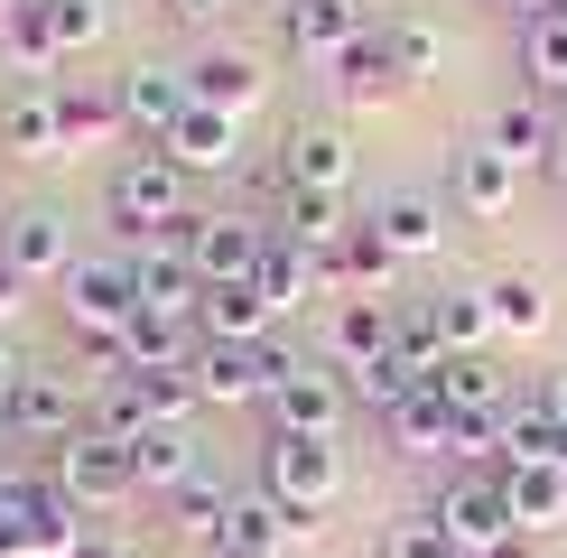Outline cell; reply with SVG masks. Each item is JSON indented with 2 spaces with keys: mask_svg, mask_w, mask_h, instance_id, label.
Masks as SVG:
<instances>
[{
  "mask_svg": "<svg viewBox=\"0 0 567 558\" xmlns=\"http://www.w3.org/2000/svg\"><path fill=\"white\" fill-rule=\"evenodd\" d=\"M261 494L289 512V540H307V530L336 512V494H344V447H336V437H289V428H270V437H261Z\"/></svg>",
  "mask_w": 567,
  "mask_h": 558,
  "instance_id": "6da1fadb",
  "label": "cell"
},
{
  "mask_svg": "<svg viewBox=\"0 0 567 558\" xmlns=\"http://www.w3.org/2000/svg\"><path fill=\"white\" fill-rule=\"evenodd\" d=\"M103 215L122 224V242L168 232L177 215H196V205H186V168H177L168 149H131L122 168H112V186H103Z\"/></svg>",
  "mask_w": 567,
  "mask_h": 558,
  "instance_id": "7a4b0ae2",
  "label": "cell"
},
{
  "mask_svg": "<svg viewBox=\"0 0 567 558\" xmlns=\"http://www.w3.org/2000/svg\"><path fill=\"white\" fill-rule=\"evenodd\" d=\"M289 363L298 354H279L270 335H251V344H224V335H205L196 344V401H215V410H243V401H270L279 382H289Z\"/></svg>",
  "mask_w": 567,
  "mask_h": 558,
  "instance_id": "3957f363",
  "label": "cell"
},
{
  "mask_svg": "<svg viewBox=\"0 0 567 558\" xmlns=\"http://www.w3.org/2000/svg\"><path fill=\"white\" fill-rule=\"evenodd\" d=\"M177 251L196 261V279L215 289V279H251L261 270V251H270V224H251V215H177Z\"/></svg>",
  "mask_w": 567,
  "mask_h": 558,
  "instance_id": "277c9868",
  "label": "cell"
},
{
  "mask_svg": "<svg viewBox=\"0 0 567 558\" xmlns=\"http://www.w3.org/2000/svg\"><path fill=\"white\" fill-rule=\"evenodd\" d=\"M429 512L446 521V540H456L465 558H484L493 540H512V530H522V521H512V494H503V465H475V475H456Z\"/></svg>",
  "mask_w": 567,
  "mask_h": 558,
  "instance_id": "5b68a950",
  "label": "cell"
},
{
  "mask_svg": "<svg viewBox=\"0 0 567 558\" xmlns=\"http://www.w3.org/2000/svg\"><path fill=\"white\" fill-rule=\"evenodd\" d=\"M47 475H56L84 512H112V503L140 494V484H131V447H122V437H103V428H75V437L56 447V465H47Z\"/></svg>",
  "mask_w": 567,
  "mask_h": 558,
  "instance_id": "8992f818",
  "label": "cell"
},
{
  "mask_svg": "<svg viewBox=\"0 0 567 558\" xmlns=\"http://www.w3.org/2000/svg\"><path fill=\"white\" fill-rule=\"evenodd\" d=\"M0 261H10L19 279H65L84 251H75V232H65L56 205H10V224H0Z\"/></svg>",
  "mask_w": 567,
  "mask_h": 558,
  "instance_id": "52a82bcc",
  "label": "cell"
},
{
  "mask_svg": "<svg viewBox=\"0 0 567 558\" xmlns=\"http://www.w3.org/2000/svg\"><path fill=\"white\" fill-rule=\"evenodd\" d=\"M261 410H270V428H289V437H344L353 391L336 382V372H307V363H289V382H279Z\"/></svg>",
  "mask_w": 567,
  "mask_h": 558,
  "instance_id": "ba28073f",
  "label": "cell"
},
{
  "mask_svg": "<svg viewBox=\"0 0 567 558\" xmlns=\"http://www.w3.org/2000/svg\"><path fill=\"white\" fill-rule=\"evenodd\" d=\"M10 437H29V447H65L75 437V382L65 372H19V401H10V418H0Z\"/></svg>",
  "mask_w": 567,
  "mask_h": 558,
  "instance_id": "9c48e42d",
  "label": "cell"
},
{
  "mask_svg": "<svg viewBox=\"0 0 567 558\" xmlns=\"http://www.w3.org/2000/svg\"><path fill=\"white\" fill-rule=\"evenodd\" d=\"M158 149L177 158L186 177H224L233 158H243V112H215V103H186V122L158 140Z\"/></svg>",
  "mask_w": 567,
  "mask_h": 558,
  "instance_id": "30bf717a",
  "label": "cell"
},
{
  "mask_svg": "<svg viewBox=\"0 0 567 558\" xmlns=\"http://www.w3.org/2000/svg\"><path fill=\"white\" fill-rule=\"evenodd\" d=\"M186 103H196V84H186V65H131L122 75V122L140 140H168L186 122Z\"/></svg>",
  "mask_w": 567,
  "mask_h": 558,
  "instance_id": "8fae6325",
  "label": "cell"
},
{
  "mask_svg": "<svg viewBox=\"0 0 567 558\" xmlns=\"http://www.w3.org/2000/svg\"><path fill=\"white\" fill-rule=\"evenodd\" d=\"M10 494H19V512H29V558H65L84 540V503L65 494L56 475H10Z\"/></svg>",
  "mask_w": 567,
  "mask_h": 558,
  "instance_id": "7c38bea8",
  "label": "cell"
},
{
  "mask_svg": "<svg viewBox=\"0 0 567 558\" xmlns=\"http://www.w3.org/2000/svg\"><path fill=\"white\" fill-rule=\"evenodd\" d=\"M279 38L298 46V56L336 65L353 38H363V0H279Z\"/></svg>",
  "mask_w": 567,
  "mask_h": 558,
  "instance_id": "4fadbf2b",
  "label": "cell"
},
{
  "mask_svg": "<svg viewBox=\"0 0 567 558\" xmlns=\"http://www.w3.org/2000/svg\"><path fill=\"white\" fill-rule=\"evenodd\" d=\"M0 149H19V158H56V149H65L56 84H29V75H19L10 93H0Z\"/></svg>",
  "mask_w": 567,
  "mask_h": 558,
  "instance_id": "5bb4252c",
  "label": "cell"
},
{
  "mask_svg": "<svg viewBox=\"0 0 567 558\" xmlns=\"http://www.w3.org/2000/svg\"><path fill=\"white\" fill-rule=\"evenodd\" d=\"M279 177H289V186H317V196H344V177H353V149H344V131H326V122H298L289 140H279Z\"/></svg>",
  "mask_w": 567,
  "mask_h": 558,
  "instance_id": "9a60e30c",
  "label": "cell"
},
{
  "mask_svg": "<svg viewBox=\"0 0 567 558\" xmlns=\"http://www.w3.org/2000/svg\"><path fill=\"white\" fill-rule=\"evenodd\" d=\"M512 196H522V168H512L493 140H475V149H456V205L475 224H503L512 215Z\"/></svg>",
  "mask_w": 567,
  "mask_h": 558,
  "instance_id": "2e32d148",
  "label": "cell"
},
{
  "mask_svg": "<svg viewBox=\"0 0 567 558\" xmlns=\"http://www.w3.org/2000/svg\"><path fill=\"white\" fill-rule=\"evenodd\" d=\"M186 84H196V103H215V112H251L270 93L261 56H243V46H205V56L186 65Z\"/></svg>",
  "mask_w": 567,
  "mask_h": 558,
  "instance_id": "e0dca14e",
  "label": "cell"
},
{
  "mask_svg": "<svg viewBox=\"0 0 567 558\" xmlns=\"http://www.w3.org/2000/svg\"><path fill=\"white\" fill-rule=\"evenodd\" d=\"M326 354L344 372L382 363L391 354V298H336V317H326Z\"/></svg>",
  "mask_w": 567,
  "mask_h": 558,
  "instance_id": "ac0fdd59",
  "label": "cell"
},
{
  "mask_svg": "<svg viewBox=\"0 0 567 558\" xmlns=\"http://www.w3.org/2000/svg\"><path fill=\"white\" fill-rule=\"evenodd\" d=\"M372 224H382V242L400 251V261H429V251L446 242V205L419 196V186H391V196L372 205Z\"/></svg>",
  "mask_w": 567,
  "mask_h": 558,
  "instance_id": "d6986e66",
  "label": "cell"
},
{
  "mask_svg": "<svg viewBox=\"0 0 567 558\" xmlns=\"http://www.w3.org/2000/svg\"><path fill=\"white\" fill-rule=\"evenodd\" d=\"M279 549H289V512L270 494H233V512H224V530H215L205 558H279Z\"/></svg>",
  "mask_w": 567,
  "mask_h": 558,
  "instance_id": "ffe728a7",
  "label": "cell"
},
{
  "mask_svg": "<svg viewBox=\"0 0 567 558\" xmlns=\"http://www.w3.org/2000/svg\"><path fill=\"white\" fill-rule=\"evenodd\" d=\"M186 475H205V456H196V437H186V428H140L131 437V484H140V494L168 503Z\"/></svg>",
  "mask_w": 567,
  "mask_h": 558,
  "instance_id": "44dd1931",
  "label": "cell"
},
{
  "mask_svg": "<svg viewBox=\"0 0 567 558\" xmlns=\"http://www.w3.org/2000/svg\"><path fill=\"white\" fill-rule=\"evenodd\" d=\"M56 122H65V149H93V140L131 131V122H122V84H84V75H56Z\"/></svg>",
  "mask_w": 567,
  "mask_h": 558,
  "instance_id": "7402d4cb",
  "label": "cell"
},
{
  "mask_svg": "<svg viewBox=\"0 0 567 558\" xmlns=\"http://www.w3.org/2000/svg\"><path fill=\"white\" fill-rule=\"evenodd\" d=\"M558 131H567V122H549V112H539L530 93H522V103H503V112H493V131H484V140H493V149H503L512 168L530 177V168H549V158H558Z\"/></svg>",
  "mask_w": 567,
  "mask_h": 558,
  "instance_id": "603a6c76",
  "label": "cell"
},
{
  "mask_svg": "<svg viewBox=\"0 0 567 558\" xmlns=\"http://www.w3.org/2000/svg\"><path fill=\"white\" fill-rule=\"evenodd\" d=\"M196 326L224 335V344H251V335H270V298L251 289V279H215V289L196 298Z\"/></svg>",
  "mask_w": 567,
  "mask_h": 558,
  "instance_id": "cb8c5ba5",
  "label": "cell"
},
{
  "mask_svg": "<svg viewBox=\"0 0 567 558\" xmlns=\"http://www.w3.org/2000/svg\"><path fill=\"white\" fill-rule=\"evenodd\" d=\"M279 242H298V251H326V242H336V232H344V196H317V186H289V177H279Z\"/></svg>",
  "mask_w": 567,
  "mask_h": 558,
  "instance_id": "d4e9b609",
  "label": "cell"
},
{
  "mask_svg": "<svg viewBox=\"0 0 567 558\" xmlns=\"http://www.w3.org/2000/svg\"><path fill=\"white\" fill-rule=\"evenodd\" d=\"M382 428H391V447H400V456H419V465H429V456H446V437H456V410H446L437 391L419 382L410 401H400V410L382 418Z\"/></svg>",
  "mask_w": 567,
  "mask_h": 558,
  "instance_id": "484cf974",
  "label": "cell"
},
{
  "mask_svg": "<svg viewBox=\"0 0 567 558\" xmlns=\"http://www.w3.org/2000/svg\"><path fill=\"white\" fill-rule=\"evenodd\" d=\"M429 391H437L446 410H512L503 363H493V354H446V363L429 372Z\"/></svg>",
  "mask_w": 567,
  "mask_h": 558,
  "instance_id": "4316f807",
  "label": "cell"
},
{
  "mask_svg": "<svg viewBox=\"0 0 567 558\" xmlns=\"http://www.w3.org/2000/svg\"><path fill=\"white\" fill-rule=\"evenodd\" d=\"M503 494H512V521H522L530 540L567 521V475L558 465H503Z\"/></svg>",
  "mask_w": 567,
  "mask_h": 558,
  "instance_id": "83f0119b",
  "label": "cell"
},
{
  "mask_svg": "<svg viewBox=\"0 0 567 558\" xmlns=\"http://www.w3.org/2000/svg\"><path fill=\"white\" fill-rule=\"evenodd\" d=\"M251 289L270 298V317L307 308V289H326V279H317V251H298V242H279V232H270V251H261V270H251Z\"/></svg>",
  "mask_w": 567,
  "mask_h": 558,
  "instance_id": "f1b7e54d",
  "label": "cell"
},
{
  "mask_svg": "<svg viewBox=\"0 0 567 558\" xmlns=\"http://www.w3.org/2000/svg\"><path fill=\"white\" fill-rule=\"evenodd\" d=\"M391 84H400V65H391V38H382V29H363V38H353L344 56H336V93H344V103H382Z\"/></svg>",
  "mask_w": 567,
  "mask_h": 558,
  "instance_id": "f546056e",
  "label": "cell"
},
{
  "mask_svg": "<svg viewBox=\"0 0 567 558\" xmlns=\"http://www.w3.org/2000/svg\"><path fill=\"white\" fill-rule=\"evenodd\" d=\"M484 308H493V335H539L549 326V289L530 270H503V279H484Z\"/></svg>",
  "mask_w": 567,
  "mask_h": 558,
  "instance_id": "4dcf8cb0",
  "label": "cell"
},
{
  "mask_svg": "<svg viewBox=\"0 0 567 558\" xmlns=\"http://www.w3.org/2000/svg\"><path fill=\"white\" fill-rule=\"evenodd\" d=\"M0 46H10V65L29 84H56V65H65V46L47 38V10H0Z\"/></svg>",
  "mask_w": 567,
  "mask_h": 558,
  "instance_id": "1f68e13d",
  "label": "cell"
},
{
  "mask_svg": "<svg viewBox=\"0 0 567 558\" xmlns=\"http://www.w3.org/2000/svg\"><path fill=\"white\" fill-rule=\"evenodd\" d=\"M224 512H233V494H224L215 475H186L177 494H168V521H177V540H196V549H215Z\"/></svg>",
  "mask_w": 567,
  "mask_h": 558,
  "instance_id": "d6a6232c",
  "label": "cell"
},
{
  "mask_svg": "<svg viewBox=\"0 0 567 558\" xmlns=\"http://www.w3.org/2000/svg\"><path fill=\"white\" fill-rule=\"evenodd\" d=\"M429 317H437L446 354H484V344H493V308H484V289H446V298H429Z\"/></svg>",
  "mask_w": 567,
  "mask_h": 558,
  "instance_id": "836d02e7",
  "label": "cell"
},
{
  "mask_svg": "<svg viewBox=\"0 0 567 558\" xmlns=\"http://www.w3.org/2000/svg\"><path fill=\"white\" fill-rule=\"evenodd\" d=\"M372 558H465L456 540H446L437 512H400V521H382V549Z\"/></svg>",
  "mask_w": 567,
  "mask_h": 558,
  "instance_id": "e575fe53",
  "label": "cell"
},
{
  "mask_svg": "<svg viewBox=\"0 0 567 558\" xmlns=\"http://www.w3.org/2000/svg\"><path fill=\"white\" fill-rule=\"evenodd\" d=\"M522 65H530V84L567 93V10H549V19H530V29H522Z\"/></svg>",
  "mask_w": 567,
  "mask_h": 558,
  "instance_id": "d590c367",
  "label": "cell"
},
{
  "mask_svg": "<svg viewBox=\"0 0 567 558\" xmlns=\"http://www.w3.org/2000/svg\"><path fill=\"white\" fill-rule=\"evenodd\" d=\"M103 29H112V0H47V38H56L65 56L103 46Z\"/></svg>",
  "mask_w": 567,
  "mask_h": 558,
  "instance_id": "8d00e7d4",
  "label": "cell"
},
{
  "mask_svg": "<svg viewBox=\"0 0 567 558\" xmlns=\"http://www.w3.org/2000/svg\"><path fill=\"white\" fill-rule=\"evenodd\" d=\"M344 391H353V401H363V410H400V401H410V391H419V372L410 363H400V354H382V363H363V372H344Z\"/></svg>",
  "mask_w": 567,
  "mask_h": 558,
  "instance_id": "74e56055",
  "label": "cell"
},
{
  "mask_svg": "<svg viewBox=\"0 0 567 558\" xmlns=\"http://www.w3.org/2000/svg\"><path fill=\"white\" fill-rule=\"evenodd\" d=\"M382 38H391V65H400V84L437 75V29H429V19H382Z\"/></svg>",
  "mask_w": 567,
  "mask_h": 558,
  "instance_id": "f35d334b",
  "label": "cell"
},
{
  "mask_svg": "<svg viewBox=\"0 0 567 558\" xmlns=\"http://www.w3.org/2000/svg\"><path fill=\"white\" fill-rule=\"evenodd\" d=\"M0 558H29V512H19L10 475H0Z\"/></svg>",
  "mask_w": 567,
  "mask_h": 558,
  "instance_id": "ab89813d",
  "label": "cell"
},
{
  "mask_svg": "<svg viewBox=\"0 0 567 558\" xmlns=\"http://www.w3.org/2000/svg\"><path fill=\"white\" fill-rule=\"evenodd\" d=\"M158 10H168V19H177V29H215V19L233 10V0H158Z\"/></svg>",
  "mask_w": 567,
  "mask_h": 558,
  "instance_id": "60d3db41",
  "label": "cell"
},
{
  "mask_svg": "<svg viewBox=\"0 0 567 558\" xmlns=\"http://www.w3.org/2000/svg\"><path fill=\"white\" fill-rule=\"evenodd\" d=\"M65 558H131V549H122V540H112V530H84V540H75V549H65Z\"/></svg>",
  "mask_w": 567,
  "mask_h": 558,
  "instance_id": "b9f144b4",
  "label": "cell"
},
{
  "mask_svg": "<svg viewBox=\"0 0 567 558\" xmlns=\"http://www.w3.org/2000/svg\"><path fill=\"white\" fill-rule=\"evenodd\" d=\"M19 372H29V363H19V354H0V418H10V401H19Z\"/></svg>",
  "mask_w": 567,
  "mask_h": 558,
  "instance_id": "7bdbcfd3",
  "label": "cell"
},
{
  "mask_svg": "<svg viewBox=\"0 0 567 558\" xmlns=\"http://www.w3.org/2000/svg\"><path fill=\"white\" fill-rule=\"evenodd\" d=\"M484 558H539V540H530V530H512V540H493Z\"/></svg>",
  "mask_w": 567,
  "mask_h": 558,
  "instance_id": "ee69618b",
  "label": "cell"
},
{
  "mask_svg": "<svg viewBox=\"0 0 567 558\" xmlns=\"http://www.w3.org/2000/svg\"><path fill=\"white\" fill-rule=\"evenodd\" d=\"M19 289H29V279H19L10 261H0V317H10V308H19Z\"/></svg>",
  "mask_w": 567,
  "mask_h": 558,
  "instance_id": "f6af8a7d",
  "label": "cell"
},
{
  "mask_svg": "<svg viewBox=\"0 0 567 558\" xmlns=\"http://www.w3.org/2000/svg\"><path fill=\"white\" fill-rule=\"evenodd\" d=\"M539 401H549V410L567 418V372H549V382H539Z\"/></svg>",
  "mask_w": 567,
  "mask_h": 558,
  "instance_id": "bcb514c9",
  "label": "cell"
},
{
  "mask_svg": "<svg viewBox=\"0 0 567 558\" xmlns=\"http://www.w3.org/2000/svg\"><path fill=\"white\" fill-rule=\"evenodd\" d=\"M549 177H567V131H558V158H549Z\"/></svg>",
  "mask_w": 567,
  "mask_h": 558,
  "instance_id": "7dc6e473",
  "label": "cell"
},
{
  "mask_svg": "<svg viewBox=\"0 0 567 558\" xmlns=\"http://www.w3.org/2000/svg\"><path fill=\"white\" fill-rule=\"evenodd\" d=\"M0 10H47V0H0Z\"/></svg>",
  "mask_w": 567,
  "mask_h": 558,
  "instance_id": "c3c4849f",
  "label": "cell"
},
{
  "mask_svg": "<svg viewBox=\"0 0 567 558\" xmlns=\"http://www.w3.org/2000/svg\"><path fill=\"white\" fill-rule=\"evenodd\" d=\"M0 224H10V205H0Z\"/></svg>",
  "mask_w": 567,
  "mask_h": 558,
  "instance_id": "681fc988",
  "label": "cell"
}]
</instances>
